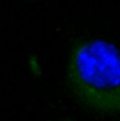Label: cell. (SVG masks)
I'll list each match as a JSON object with an SVG mask.
<instances>
[{
  "label": "cell",
  "instance_id": "obj_1",
  "mask_svg": "<svg viewBox=\"0 0 120 121\" xmlns=\"http://www.w3.org/2000/svg\"><path fill=\"white\" fill-rule=\"evenodd\" d=\"M66 82L75 100L95 114L120 118V51L103 39H83L72 47Z\"/></svg>",
  "mask_w": 120,
  "mask_h": 121
},
{
  "label": "cell",
  "instance_id": "obj_2",
  "mask_svg": "<svg viewBox=\"0 0 120 121\" xmlns=\"http://www.w3.org/2000/svg\"><path fill=\"white\" fill-rule=\"evenodd\" d=\"M63 121H74V120H71V119H66V120H63Z\"/></svg>",
  "mask_w": 120,
  "mask_h": 121
}]
</instances>
